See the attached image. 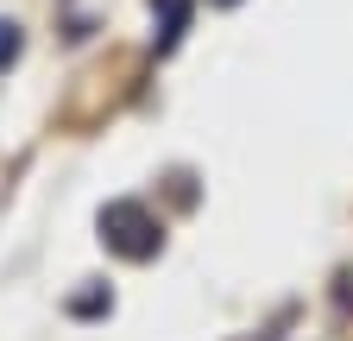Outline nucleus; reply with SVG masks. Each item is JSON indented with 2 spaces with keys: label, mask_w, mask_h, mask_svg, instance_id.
Instances as JSON below:
<instances>
[{
  "label": "nucleus",
  "mask_w": 353,
  "mask_h": 341,
  "mask_svg": "<svg viewBox=\"0 0 353 341\" xmlns=\"http://www.w3.org/2000/svg\"><path fill=\"white\" fill-rule=\"evenodd\" d=\"M158 13H164V26H158V51H170L176 32H183V19H190V0H158Z\"/></svg>",
  "instance_id": "nucleus-2"
},
{
  "label": "nucleus",
  "mask_w": 353,
  "mask_h": 341,
  "mask_svg": "<svg viewBox=\"0 0 353 341\" xmlns=\"http://www.w3.org/2000/svg\"><path fill=\"white\" fill-rule=\"evenodd\" d=\"M70 310H76V316H101V310H108V291H88V297H76Z\"/></svg>",
  "instance_id": "nucleus-4"
},
{
  "label": "nucleus",
  "mask_w": 353,
  "mask_h": 341,
  "mask_svg": "<svg viewBox=\"0 0 353 341\" xmlns=\"http://www.w3.org/2000/svg\"><path fill=\"white\" fill-rule=\"evenodd\" d=\"M101 240L120 253V260H152L158 253V222L145 215V202H108L101 208Z\"/></svg>",
  "instance_id": "nucleus-1"
},
{
  "label": "nucleus",
  "mask_w": 353,
  "mask_h": 341,
  "mask_svg": "<svg viewBox=\"0 0 353 341\" xmlns=\"http://www.w3.org/2000/svg\"><path fill=\"white\" fill-rule=\"evenodd\" d=\"M221 7H234V0H221Z\"/></svg>",
  "instance_id": "nucleus-5"
},
{
  "label": "nucleus",
  "mask_w": 353,
  "mask_h": 341,
  "mask_svg": "<svg viewBox=\"0 0 353 341\" xmlns=\"http://www.w3.org/2000/svg\"><path fill=\"white\" fill-rule=\"evenodd\" d=\"M13 57H19V26H13V19H0V70H7Z\"/></svg>",
  "instance_id": "nucleus-3"
}]
</instances>
